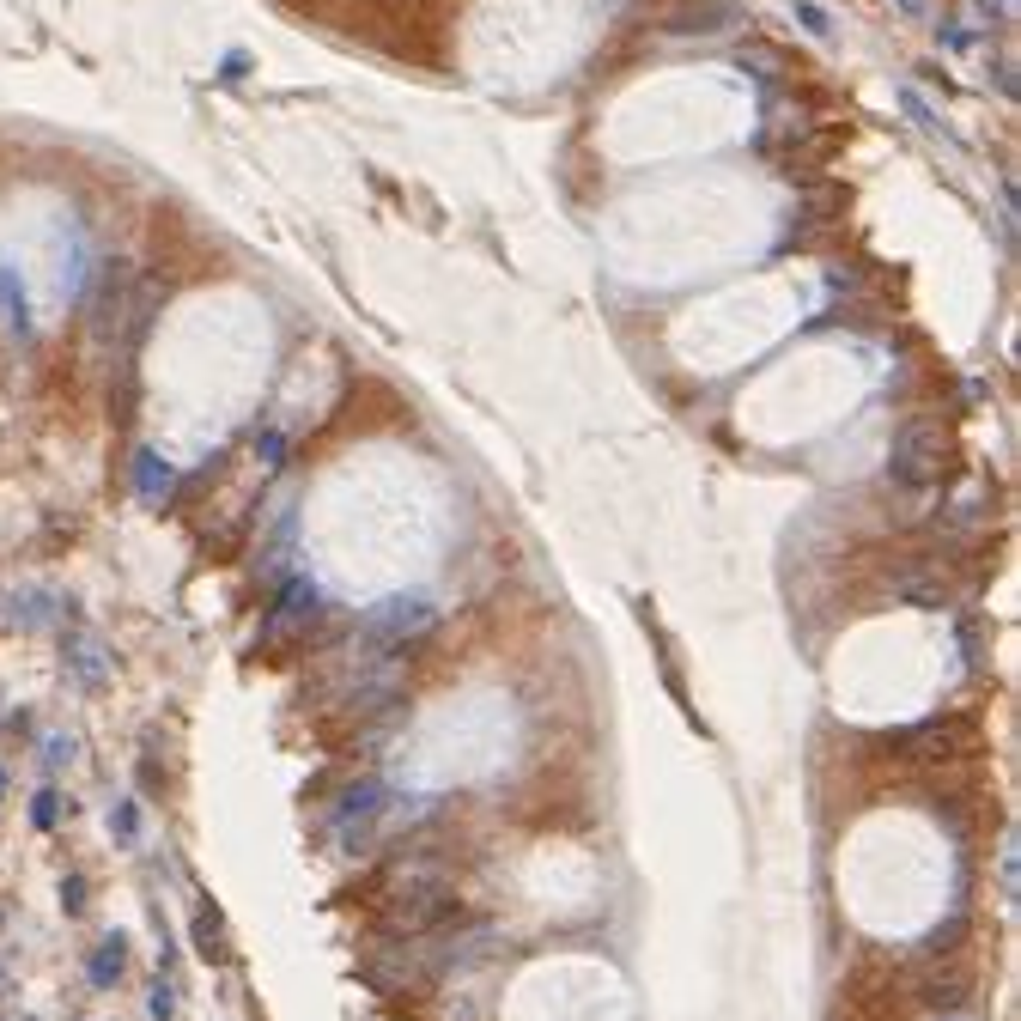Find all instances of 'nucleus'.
<instances>
[{
  "label": "nucleus",
  "mask_w": 1021,
  "mask_h": 1021,
  "mask_svg": "<svg viewBox=\"0 0 1021 1021\" xmlns=\"http://www.w3.org/2000/svg\"><path fill=\"white\" fill-rule=\"evenodd\" d=\"M256 456H262V468H280V462H286V432L262 426V432H256Z\"/></svg>",
  "instance_id": "11"
},
{
  "label": "nucleus",
  "mask_w": 1021,
  "mask_h": 1021,
  "mask_svg": "<svg viewBox=\"0 0 1021 1021\" xmlns=\"http://www.w3.org/2000/svg\"><path fill=\"white\" fill-rule=\"evenodd\" d=\"M61 906H67V912L86 906V876H67V882H61Z\"/></svg>",
  "instance_id": "16"
},
{
  "label": "nucleus",
  "mask_w": 1021,
  "mask_h": 1021,
  "mask_svg": "<svg viewBox=\"0 0 1021 1021\" xmlns=\"http://www.w3.org/2000/svg\"><path fill=\"white\" fill-rule=\"evenodd\" d=\"M438 626V608L432 602H420V596H389V602H377L371 614H365V645H377V651H402V645H414V639H426Z\"/></svg>",
  "instance_id": "2"
},
{
  "label": "nucleus",
  "mask_w": 1021,
  "mask_h": 1021,
  "mask_svg": "<svg viewBox=\"0 0 1021 1021\" xmlns=\"http://www.w3.org/2000/svg\"><path fill=\"white\" fill-rule=\"evenodd\" d=\"M900 104H906V116H912V122H918V128H930V134H949V128H942V116H930V104H924V98H918V92H912V86H906V92H900Z\"/></svg>",
  "instance_id": "13"
},
{
  "label": "nucleus",
  "mask_w": 1021,
  "mask_h": 1021,
  "mask_svg": "<svg viewBox=\"0 0 1021 1021\" xmlns=\"http://www.w3.org/2000/svg\"><path fill=\"white\" fill-rule=\"evenodd\" d=\"M317 608H323V590L298 572V578H286V584H280V596H274V614H268V620H274V633H286V626H304Z\"/></svg>",
  "instance_id": "4"
},
{
  "label": "nucleus",
  "mask_w": 1021,
  "mask_h": 1021,
  "mask_svg": "<svg viewBox=\"0 0 1021 1021\" xmlns=\"http://www.w3.org/2000/svg\"><path fill=\"white\" fill-rule=\"evenodd\" d=\"M942 468H949V432L936 420H906L894 426V444H888V481L918 493V487H936Z\"/></svg>",
  "instance_id": "1"
},
{
  "label": "nucleus",
  "mask_w": 1021,
  "mask_h": 1021,
  "mask_svg": "<svg viewBox=\"0 0 1021 1021\" xmlns=\"http://www.w3.org/2000/svg\"><path fill=\"white\" fill-rule=\"evenodd\" d=\"M122 973H128V942H122V936H104L98 949H92V967H86V979H92L98 991H110Z\"/></svg>",
  "instance_id": "8"
},
{
  "label": "nucleus",
  "mask_w": 1021,
  "mask_h": 1021,
  "mask_svg": "<svg viewBox=\"0 0 1021 1021\" xmlns=\"http://www.w3.org/2000/svg\"><path fill=\"white\" fill-rule=\"evenodd\" d=\"M134 493H140L146 505H165V499L177 493V468H171L159 450H140V456H134Z\"/></svg>",
  "instance_id": "7"
},
{
  "label": "nucleus",
  "mask_w": 1021,
  "mask_h": 1021,
  "mask_svg": "<svg viewBox=\"0 0 1021 1021\" xmlns=\"http://www.w3.org/2000/svg\"><path fill=\"white\" fill-rule=\"evenodd\" d=\"M122 304H128V280H122L116 262H104V274H98V286H92V329H98V335H110V329L122 323Z\"/></svg>",
  "instance_id": "6"
},
{
  "label": "nucleus",
  "mask_w": 1021,
  "mask_h": 1021,
  "mask_svg": "<svg viewBox=\"0 0 1021 1021\" xmlns=\"http://www.w3.org/2000/svg\"><path fill=\"white\" fill-rule=\"evenodd\" d=\"M110 833H116L122 845H134V839H140V809H134L128 797H122V803L110 809Z\"/></svg>",
  "instance_id": "10"
},
{
  "label": "nucleus",
  "mask_w": 1021,
  "mask_h": 1021,
  "mask_svg": "<svg viewBox=\"0 0 1021 1021\" xmlns=\"http://www.w3.org/2000/svg\"><path fill=\"white\" fill-rule=\"evenodd\" d=\"M61 663H67V681L80 687V693H98V687H110V675H116V651H110L104 639H92V633L61 639Z\"/></svg>",
  "instance_id": "3"
},
{
  "label": "nucleus",
  "mask_w": 1021,
  "mask_h": 1021,
  "mask_svg": "<svg viewBox=\"0 0 1021 1021\" xmlns=\"http://www.w3.org/2000/svg\"><path fill=\"white\" fill-rule=\"evenodd\" d=\"M736 13H724V7H712V13H681L669 31H718V25H730Z\"/></svg>",
  "instance_id": "12"
},
{
  "label": "nucleus",
  "mask_w": 1021,
  "mask_h": 1021,
  "mask_svg": "<svg viewBox=\"0 0 1021 1021\" xmlns=\"http://www.w3.org/2000/svg\"><path fill=\"white\" fill-rule=\"evenodd\" d=\"M900 13H912V19H918V13H924V0H900Z\"/></svg>",
  "instance_id": "19"
},
{
  "label": "nucleus",
  "mask_w": 1021,
  "mask_h": 1021,
  "mask_svg": "<svg viewBox=\"0 0 1021 1021\" xmlns=\"http://www.w3.org/2000/svg\"><path fill=\"white\" fill-rule=\"evenodd\" d=\"M791 13H797V25H809L815 37H833V19H827V13L815 7V0H797V7H791Z\"/></svg>",
  "instance_id": "14"
},
{
  "label": "nucleus",
  "mask_w": 1021,
  "mask_h": 1021,
  "mask_svg": "<svg viewBox=\"0 0 1021 1021\" xmlns=\"http://www.w3.org/2000/svg\"><path fill=\"white\" fill-rule=\"evenodd\" d=\"M0 924H7V906H0Z\"/></svg>",
  "instance_id": "21"
},
{
  "label": "nucleus",
  "mask_w": 1021,
  "mask_h": 1021,
  "mask_svg": "<svg viewBox=\"0 0 1021 1021\" xmlns=\"http://www.w3.org/2000/svg\"><path fill=\"white\" fill-rule=\"evenodd\" d=\"M195 936H201V955H219V924L201 912V924H195Z\"/></svg>",
  "instance_id": "17"
},
{
  "label": "nucleus",
  "mask_w": 1021,
  "mask_h": 1021,
  "mask_svg": "<svg viewBox=\"0 0 1021 1021\" xmlns=\"http://www.w3.org/2000/svg\"><path fill=\"white\" fill-rule=\"evenodd\" d=\"M61 760H73V736H49L43 742V772H61Z\"/></svg>",
  "instance_id": "15"
},
{
  "label": "nucleus",
  "mask_w": 1021,
  "mask_h": 1021,
  "mask_svg": "<svg viewBox=\"0 0 1021 1021\" xmlns=\"http://www.w3.org/2000/svg\"><path fill=\"white\" fill-rule=\"evenodd\" d=\"M0 797H7V766H0Z\"/></svg>",
  "instance_id": "20"
},
{
  "label": "nucleus",
  "mask_w": 1021,
  "mask_h": 1021,
  "mask_svg": "<svg viewBox=\"0 0 1021 1021\" xmlns=\"http://www.w3.org/2000/svg\"><path fill=\"white\" fill-rule=\"evenodd\" d=\"M55 608H61L55 590H0V614H7L0 626H49Z\"/></svg>",
  "instance_id": "5"
},
{
  "label": "nucleus",
  "mask_w": 1021,
  "mask_h": 1021,
  "mask_svg": "<svg viewBox=\"0 0 1021 1021\" xmlns=\"http://www.w3.org/2000/svg\"><path fill=\"white\" fill-rule=\"evenodd\" d=\"M152 1015H159V1021H171V1015H177V997H171V985H159V991H152Z\"/></svg>",
  "instance_id": "18"
},
{
  "label": "nucleus",
  "mask_w": 1021,
  "mask_h": 1021,
  "mask_svg": "<svg viewBox=\"0 0 1021 1021\" xmlns=\"http://www.w3.org/2000/svg\"><path fill=\"white\" fill-rule=\"evenodd\" d=\"M61 809H67V803H61V791H55V784H43V791L31 797V827H43V833H49V827H61Z\"/></svg>",
  "instance_id": "9"
}]
</instances>
